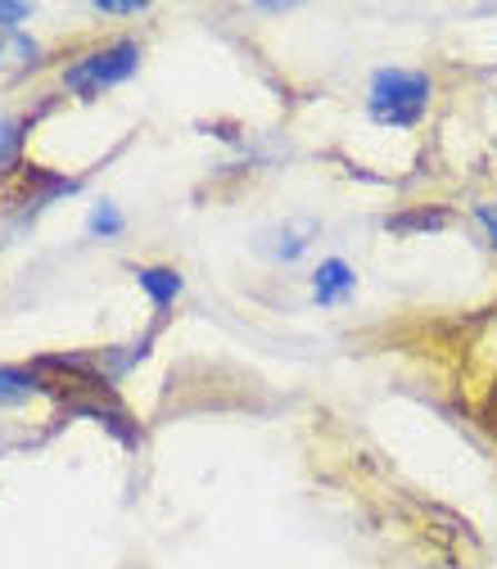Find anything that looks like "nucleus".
Listing matches in <instances>:
<instances>
[{
    "label": "nucleus",
    "instance_id": "nucleus-1",
    "mask_svg": "<svg viewBox=\"0 0 497 569\" xmlns=\"http://www.w3.org/2000/svg\"><path fill=\"white\" fill-rule=\"evenodd\" d=\"M430 100H435V82H430V73H416V68H380L367 87L371 122L394 127V131L416 127L425 118V109H430Z\"/></svg>",
    "mask_w": 497,
    "mask_h": 569
},
{
    "label": "nucleus",
    "instance_id": "nucleus-2",
    "mask_svg": "<svg viewBox=\"0 0 497 569\" xmlns=\"http://www.w3.org/2000/svg\"><path fill=\"white\" fill-rule=\"evenodd\" d=\"M136 68H140V41L118 37V41H105V46H96V50H87V54H78L73 63H68L63 87L78 100H96V96L131 82Z\"/></svg>",
    "mask_w": 497,
    "mask_h": 569
},
{
    "label": "nucleus",
    "instance_id": "nucleus-3",
    "mask_svg": "<svg viewBox=\"0 0 497 569\" xmlns=\"http://www.w3.org/2000/svg\"><path fill=\"white\" fill-rule=\"evenodd\" d=\"M352 290H358V276H352V267L344 258H326L317 271H312V299L321 308H339L352 299Z\"/></svg>",
    "mask_w": 497,
    "mask_h": 569
},
{
    "label": "nucleus",
    "instance_id": "nucleus-4",
    "mask_svg": "<svg viewBox=\"0 0 497 569\" xmlns=\"http://www.w3.org/2000/svg\"><path fill=\"white\" fill-rule=\"evenodd\" d=\"M131 276H136L140 290L150 295V303H155L159 317H163V312L181 299V290H186V280H181L177 267H131Z\"/></svg>",
    "mask_w": 497,
    "mask_h": 569
},
{
    "label": "nucleus",
    "instance_id": "nucleus-5",
    "mask_svg": "<svg viewBox=\"0 0 497 569\" xmlns=\"http://www.w3.org/2000/svg\"><path fill=\"white\" fill-rule=\"evenodd\" d=\"M37 393H50V385L41 380L37 367H0V411H6V407H23Z\"/></svg>",
    "mask_w": 497,
    "mask_h": 569
},
{
    "label": "nucleus",
    "instance_id": "nucleus-6",
    "mask_svg": "<svg viewBox=\"0 0 497 569\" xmlns=\"http://www.w3.org/2000/svg\"><path fill=\"white\" fill-rule=\"evenodd\" d=\"M453 222L448 208H411V212H394V218H385V231L394 236H420V231H444Z\"/></svg>",
    "mask_w": 497,
    "mask_h": 569
},
{
    "label": "nucleus",
    "instance_id": "nucleus-7",
    "mask_svg": "<svg viewBox=\"0 0 497 569\" xmlns=\"http://www.w3.org/2000/svg\"><path fill=\"white\" fill-rule=\"evenodd\" d=\"M87 231H91L96 240H118V236L127 231V218H122V208H118L113 199H100V203L91 208V218H87Z\"/></svg>",
    "mask_w": 497,
    "mask_h": 569
},
{
    "label": "nucleus",
    "instance_id": "nucleus-8",
    "mask_svg": "<svg viewBox=\"0 0 497 569\" xmlns=\"http://www.w3.org/2000/svg\"><path fill=\"white\" fill-rule=\"evenodd\" d=\"M23 122L19 118H0V168H19L23 159Z\"/></svg>",
    "mask_w": 497,
    "mask_h": 569
},
{
    "label": "nucleus",
    "instance_id": "nucleus-9",
    "mask_svg": "<svg viewBox=\"0 0 497 569\" xmlns=\"http://www.w3.org/2000/svg\"><path fill=\"white\" fill-rule=\"evenodd\" d=\"M32 19V6H23V0H0V28H19V23H28Z\"/></svg>",
    "mask_w": 497,
    "mask_h": 569
},
{
    "label": "nucleus",
    "instance_id": "nucleus-10",
    "mask_svg": "<svg viewBox=\"0 0 497 569\" xmlns=\"http://www.w3.org/2000/svg\"><path fill=\"white\" fill-rule=\"evenodd\" d=\"M96 14H146V0H96Z\"/></svg>",
    "mask_w": 497,
    "mask_h": 569
},
{
    "label": "nucleus",
    "instance_id": "nucleus-11",
    "mask_svg": "<svg viewBox=\"0 0 497 569\" xmlns=\"http://www.w3.org/2000/svg\"><path fill=\"white\" fill-rule=\"evenodd\" d=\"M475 222H479V231L488 236V244L497 249V203H479V208H475Z\"/></svg>",
    "mask_w": 497,
    "mask_h": 569
}]
</instances>
